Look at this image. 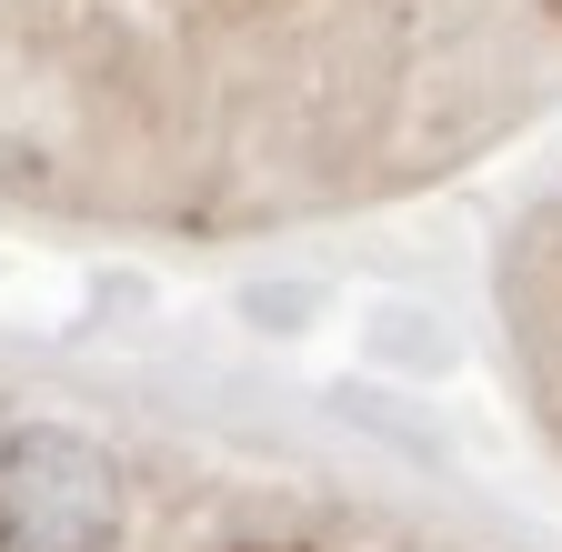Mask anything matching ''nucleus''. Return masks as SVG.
I'll use <instances>...</instances> for the list:
<instances>
[]
</instances>
